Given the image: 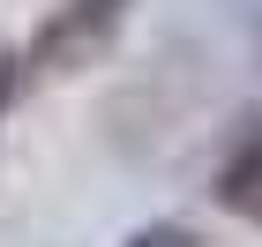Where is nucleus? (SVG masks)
<instances>
[{
    "label": "nucleus",
    "instance_id": "obj_3",
    "mask_svg": "<svg viewBox=\"0 0 262 247\" xmlns=\"http://www.w3.org/2000/svg\"><path fill=\"white\" fill-rule=\"evenodd\" d=\"M127 247H202V240H195L187 225H142V232H135Z\"/></svg>",
    "mask_w": 262,
    "mask_h": 247
},
{
    "label": "nucleus",
    "instance_id": "obj_1",
    "mask_svg": "<svg viewBox=\"0 0 262 247\" xmlns=\"http://www.w3.org/2000/svg\"><path fill=\"white\" fill-rule=\"evenodd\" d=\"M127 8L135 0H60L53 15L30 30L23 45V68L30 75H82L113 53V38L127 30Z\"/></svg>",
    "mask_w": 262,
    "mask_h": 247
},
{
    "label": "nucleus",
    "instance_id": "obj_4",
    "mask_svg": "<svg viewBox=\"0 0 262 247\" xmlns=\"http://www.w3.org/2000/svg\"><path fill=\"white\" fill-rule=\"evenodd\" d=\"M15 90H23V53H0V120H8Z\"/></svg>",
    "mask_w": 262,
    "mask_h": 247
},
{
    "label": "nucleus",
    "instance_id": "obj_2",
    "mask_svg": "<svg viewBox=\"0 0 262 247\" xmlns=\"http://www.w3.org/2000/svg\"><path fill=\"white\" fill-rule=\"evenodd\" d=\"M210 195H217L240 225H262V113H240V127H232V143H225V158H217Z\"/></svg>",
    "mask_w": 262,
    "mask_h": 247
}]
</instances>
